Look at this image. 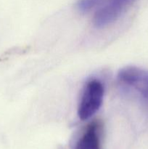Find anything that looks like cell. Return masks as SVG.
Wrapping results in <instances>:
<instances>
[{"label":"cell","mask_w":148,"mask_h":149,"mask_svg":"<svg viewBox=\"0 0 148 149\" xmlns=\"http://www.w3.org/2000/svg\"><path fill=\"white\" fill-rule=\"evenodd\" d=\"M118 80L148 99V71L136 67H126L119 71Z\"/></svg>","instance_id":"obj_3"},{"label":"cell","mask_w":148,"mask_h":149,"mask_svg":"<svg viewBox=\"0 0 148 149\" xmlns=\"http://www.w3.org/2000/svg\"><path fill=\"white\" fill-rule=\"evenodd\" d=\"M101 133V123L97 121L91 122L81 135L75 149H102Z\"/></svg>","instance_id":"obj_4"},{"label":"cell","mask_w":148,"mask_h":149,"mask_svg":"<svg viewBox=\"0 0 148 149\" xmlns=\"http://www.w3.org/2000/svg\"><path fill=\"white\" fill-rule=\"evenodd\" d=\"M135 1L136 0H107L94 15V26L97 28H103L111 24Z\"/></svg>","instance_id":"obj_2"},{"label":"cell","mask_w":148,"mask_h":149,"mask_svg":"<svg viewBox=\"0 0 148 149\" xmlns=\"http://www.w3.org/2000/svg\"><path fill=\"white\" fill-rule=\"evenodd\" d=\"M104 87L97 79H91L84 87L79 106L78 115L81 120H86L95 114L102 104Z\"/></svg>","instance_id":"obj_1"},{"label":"cell","mask_w":148,"mask_h":149,"mask_svg":"<svg viewBox=\"0 0 148 149\" xmlns=\"http://www.w3.org/2000/svg\"><path fill=\"white\" fill-rule=\"evenodd\" d=\"M103 0H80L77 4V7L81 12L86 13L98 5Z\"/></svg>","instance_id":"obj_5"}]
</instances>
